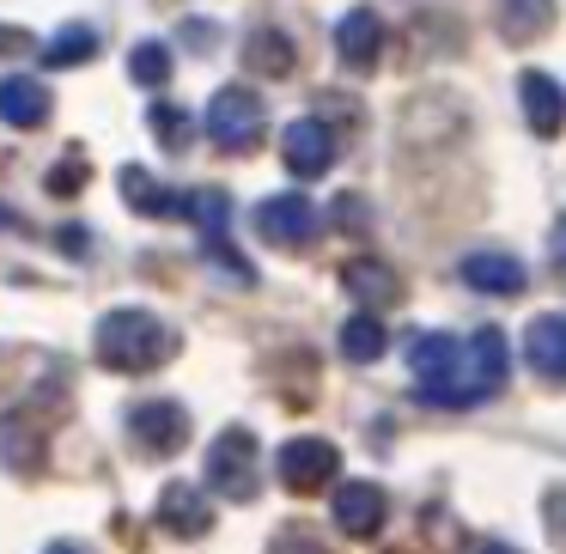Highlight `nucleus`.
I'll return each instance as SVG.
<instances>
[{
    "mask_svg": "<svg viewBox=\"0 0 566 554\" xmlns=\"http://www.w3.org/2000/svg\"><path fill=\"white\" fill-rule=\"evenodd\" d=\"M274 475H281L286 493H323L335 475H342V451H335L329 439H286L281 451H274Z\"/></svg>",
    "mask_w": 566,
    "mask_h": 554,
    "instance_id": "5",
    "label": "nucleus"
},
{
    "mask_svg": "<svg viewBox=\"0 0 566 554\" xmlns=\"http://www.w3.org/2000/svg\"><path fill=\"white\" fill-rule=\"evenodd\" d=\"M13 226H19V213L7 208V201H0V232H13Z\"/></svg>",
    "mask_w": 566,
    "mask_h": 554,
    "instance_id": "32",
    "label": "nucleus"
},
{
    "mask_svg": "<svg viewBox=\"0 0 566 554\" xmlns=\"http://www.w3.org/2000/svg\"><path fill=\"white\" fill-rule=\"evenodd\" d=\"M269 554H323V542L317 536H311V530H281V536H274V548Z\"/></svg>",
    "mask_w": 566,
    "mask_h": 554,
    "instance_id": "27",
    "label": "nucleus"
},
{
    "mask_svg": "<svg viewBox=\"0 0 566 554\" xmlns=\"http://www.w3.org/2000/svg\"><path fill=\"white\" fill-rule=\"evenodd\" d=\"M384 342H390V335H384V323L371 317V311H359V317L342 323V359H354V366H371V359L384 354Z\"/></svg>",
    "mask_w": 566,
    "mask_h": 554,
    "instance_id": "22",
    "label": "nucleus"
},
{
    "mask_svg": "<svg viewBox=\"0 0 566 554\" xmlns=\"http://www.w3.org/2000/svg\"><path fill=\"white\" fill-rule=\"evenodd\" d=\"M335 213H342L347 232H359V226H366V201H359V196H342V201H335Z\"/></svg>",
    "mask_w": 566,
    "mask_h": 554,
    "instance_id": "28",
    "label": "nucleus"
},
{
    "mask_svg": "<svg viewBox=\"0 0 566 554\" xmlns=\"http://www.w3.org/2000/svg\"><path fill=\"white\" fill-rule=\"evenodd\" d=\"M184 220H196L201 238H226V226H232V196H226V189H189Z\"/></svg>",
    "mask_w": 566,
    "mask_h": 554,
    "instance_id": "21",
    "label": "nucleus"
},
{
    "mask_svg": "<svg viewBox=\"0 0 566 554\" xmlns=\"http://www.w3.org/2000/svg\"><path fill=\"white\" fill-rule=\"evenodd\" d=\"M147 123H153V135H159V147H165V153H184L189 140H196V123H189L184 104H153Z\"/></svg>",
    "mask_w": 566,
    "mask_h": 554,
    "instance_id": "23",
    "label": "nucleus"
},
{
    "mask_svg": "<svg viewBox=\"0 0 566 554\" xmlns=\"http://www.w3.org/2000/svg\"><path fill=\"white\" fill-rule=\"evenodd\" d=\"M0 55H31V31H13V25H0Z\"/></svg>",
    "mask_w": 566,
    "mask_h": 554,
    "instance_id": "29",
    "label": "nucleus"
},
{
    "mask_svg": "<svg viewBox=\"0 0 566 554\" xmlns=\"http://www.w3.org/2000/svg\"><path fill=\"white\" fill-rule=\"evenodd\" d=\"M342 286L359 299V305H378V311L402 299V281H396V269H390V262H378V257H354V262L342 269Z\"/></svg>",
    "mask_w": 566,
    "mask_h": 554,
    "instance_id": "17",
    "label": "nucleus"
},
{
    "mask_svg": "<svg viewBox=\"0 0 566 554\" xmlns=\"http://www.w3.org/2000/svg\"><path fill=\"white\" fill-rule=\"evenodd\" d=\"M43 554H92V548H80V542H50Z\"/></svg>",
    "mask_w": 566,
    "mask_h": 554,
    "instance_id": "31",
    "label": "nucleus"
},
{
    "mask_svg": "<svg viewBox=\"0 0 566 554\" xmlns=\"http://www.w3.org/2000/svg\"><path fill=\"white\" fill-rule=\"evenodd\" d=\"M256 432L250 427H226L220 439H213V451H208V481L220 493H232V500H256V488H262V469H256Z\"/></svg>",
    "mask_w": 566,
    "mask_h": 554,
    "instance_id": "4",
    "label": "nucleus"
},
{
    "mask_svg": "<svg viewBox=\"0 0 566 554\" xmlns=\"http://www.w3.org/2000/svg\"><path fill=\"white\" fill-rule=\"evenodd\" d=\"M329 512H335V530H342V536L371 542L384 530V518H390V500H384L378 481H342Z\"/></svg>",
    "mask_w": 566,
    "mask_h": 554,
    "instance_id": "8",
    "label": "nucleus"
},
{
    "mask_svg": "<svg viewBox=\"0 0 566 554\" xmlns=\"http://www.w3.org/2000/svg\"><path fill=\"white\" fill-rule=\"evenodd\" d=\"M86 244H92V238L80 232V226H67V232H62V250H67V257H86Z\"/></svg>",
    "mask_w": 566,
    "mask_h": 554,
    "instance_id": "30",
    "label": "nucleus"
},
{
    "mask_svg": "<svg viewBox=\"0 0 566 554\" xmlns=\"http://www.w3.org/2000/svg\"><path fill=\"white\" fill-rule=\"evenodd\" d=\"M335 50H342V62L354 67V74H371L378 55H384V19L371 13V7L342 13V25H335Z\"/></svg>",
    "mask_w": 566,
    "mask_h": 554,
    "instance_id": "11",
    "label": "nucleus"
},
{
    "mask_svg": "<svg viewBox=\"0 0 566 554\" xmlns=\"http://www.w3.org/2000/svg\"><path fill=\"white\" fill-rule=\"evenodd\" d=\"M244 67H250V74H262V80H286L298 67L293 38H286V31H274V25H256L244 38Z\"/></svg>",
    "mask_w": 566,
    "mask_h": 554,
    "instance_id": "18",
    "label": "nucleus"
},
{
    "mask_svg": "<svg viewBox=\"0 0 566 554\" xmlns=\"http://www.w3.org/2000/svg\"><path fill=\"white\" fill-rule=\"evenodd\" d=\"M128 80H135V86H165V80H171V50H165V43H135Z\"/></svg>",
    "mask_w": 566,
    "mask_h": 554,
    "instance_id": "24",
    "label": "nucleus"
},
{
    "mask_svg": "<svg viewBox=\"0 0 566 554\" xmlns=\"http://www.w3.org/2000/svg\"><path fill=\"white\" fill-rule=\"evenodd\" d=\"M92 184V165H86V153H62L55 159V171H50V196H74V189H86Z\"/></svg>",
    "mask_w": 566,
    "mask_h": 554,
    "instance_id": "25",
    "label": "nucleus"
},
{
    "mask_svg": "<svg viewBox=\"0 0 566 554\" xmlns=\"http://www.w3.org/2000/svg\"><path fill=\"white\" fill-rule=\"evenodd\" d=\"M159 530H171V536L196 542L213 530V500L208 488H196V481H171V488L159 493Z\"/></svg>",
    "mask_w": 566,
    "mask_h": 554,
    "instance_id": "10",
    "label": "nucleus"
},
{
    "mask_svg": "<svg viewBox=\"0 0 566 554\" xmlns=\"http://www.w3.org/2000/svg\"><path fill=\"white\" fill-rule=\"evenodd\" d=\"M208 140L220 153H256L262 135H269V111H262V98L250 86H220L208 98Z\"/></svg>",
    "mask_w": 566,
    "mask_h": 554,
    "instance_id": "3",
    "label": "nucleus"
},
{
    "mask_svg": "<svg viewBox=\"0 0 566 554\" xmlns=\"http://www.w3.org/2000/svg\"><path fill=\"white\" fill-rule=\"evenodd\" d=\"M281 159L293 177H323L335 159H342V140H335V128L323 123V116H298V123H286L281 135Z\"/></svg>",
    "mask_w": 566,
    "mask_h": 554,
    "instance_id": "6",
    "label": "nucleus"
},
{
    "mask_svg": "<svg viewBox=\"0 0 566 554\" xmlns=\"http://www.w3.org/2000/svg\"><path fill=\"white\" fill-rule=\"evenodd\" d=\"M208 262H213V269H226V274H232V281H256V269H250V262L244 257H238V250L232 244H226V238H208Z\"/></svg>",
    "mask_w": 566,
    "mask_h": 554,
    "instance_id": "26",
    "label": "nucleus"
},
{
    "mask_svg": "<svg viewBox=\"0 0 566 554\" xmlns=\"http://www.w3.org/2000/svg\"><path fill=\"white\" fill-rule=\"evenodd\" d=\"M517 98H524V116H530V128H536L542 140L560 135V123H566V98H560V86H554V80L542 74V67L517 74Z\"/></svg>",
    "mask_w": 566,
    "mask_h": 554,
    "instance_id": "16",
    "label": "nucleus"
},
{
    "mask_svg": "<svg viewBox=\"0 0 566 554\" xmlns=\"http://www.w3.org/2000/svg\"><path fill=\"white\" fill-rule=\"evenodd\" d=\"M50 111H55V98H50L43 80H31V74H7V80H0V123H7V128H43V123H50Z\"/></svg>",
    "mask_w": 566,
    "mask_h": 554,
    "instance_id": "12",
    "label": "nucleus"
},
{
    "mask_svg": "<svg viewBox=\"0 0 566 554\" xmlns=\"http://www.w3.org/2000/svg\"><path fill=\"white\" fill-rule=\"evenodd\" d=\"M463 281L475 286V293L512 299V293H524V286H530V274H524V262L505 257V250H469V257H463Z\"/></svg>",
    "mask_w": 566,
    "mask_h": 554,
    "instance_id": "14",
    "label": "nucleus"
},
{
    "mask_svg": "<svg viewBox=\"0 0 566 554\" xmlns=\"http://www.w3.org/2000/svg\"><path fill=\"white\" fill-rule=\"evenodd\" d=\"M92 347H98L104 372L140 378V372H159V366L177 359V330L165 317H153V311H140V305H123V311H111V317L98 323Z\"/></svg>",
    "mask_w": 566,
    "mask_h": 554,
    "instance_id": "2",
    "label": "nucleus"
},
{
    "mask_svg": "<svg viewBox=\"0 0 566 554\" xmlns=\"http://www.w3.org/2000/svg\"><path fill=\"white\" fill-rule=\"evenodd\" d=\"M98 25H80V19H74V25H62V31H55V38H50V50H43V62H50V67H80V62H92V55H98Z\"/></svg>",
    "mask_w": 566,
    "mask_h": 554,
    "instance_id": "20",
    "label": "nucleus"
},
{
    "mask_svg": "<svg viewBox=\"0 0 566 554\" xmlns=\"http://www.w3.org/2000/svg\"><path fill=\"white\" fill-rule=\"evenodd\" d=\"M128 432L140 439L147 457H171L189 445V408L184 403H140L135 415H128Z\"/></svg>",
    "mask_w": 566,
    "mask_h": 554,
    "instance_id": "9",
    "label": "nucleus"
},
{
    "mask_svg": "<svg viewBox=\"0 0 566 554\" xmlns=\"http://www.w3.org/2000/svg\"><path fill=\"white\" fill-rule=\"evenodd\" d=\"M408 366H415V384L432 408H469L505 390L512 347H505L500 330H475L469 342L427 330V335H408Z\"/></svg>",
    "mask_w": 566,
    "mask_h": 554,
    "instance_id": "1",
    "label": "nucleus"
},
{
    "mask_svg": "<svg viewBox=\"0 0 566 554\" xmlns=\"http://www.w3.org/2000/svg\"><path fill=\"white\" fill-rule=\"evenodd\" d=\"M116 184H123L128 208L147 213V220H184V196H177V189H165L147 165H123V177H116Z\"/></svg>",
    "mask_w": 566,
    "mask_h": 554,
    "instance_id": "15",
    "label": "nucleus"
},
{
    "mask_svg": "<svg viewBox=\"0 0 566 554\" xmlns=\"http://www.w3.org/2000/svg\"><path fill=\"white\" fill-rule=\"evenodd\" d=\"M475 554H512V548H505V542H481Z\"/></svg>",
    "mask_w": 566,
    "mask_h": 554,
    "instance_id": "33",
    "label": "nucleus"
},
{
    "mask_svg": "<svg viewBox=\"0 0 566 554\" xmlns=\"http://www.w3.org/2000/svg\"><path fill=\"white\" fill-rule=\"evenodd\" d=\"M554 25V0H500V38L505 43H536Z\"/></svg>",
    "mask_w": 566,
    "mask_h": 554,
    "instance_id": "19",
    "label": "nucleus"
},
{
    "mask_svg": "<svg viewBox=\"0 0 566 554\" xmlns=\"http://www.w3.org/2000/svg\"><path fill=\"white\" fill-rule=\"evenodd\" d=\"M524 359L542 372L548 384L566 378V317L560 311H542V317H530L524 330Z\"/></svg>",
    "mask_w": 566,
    "mask_h": 554,
    "instance_id": "13",
    "label": "nucleus"
},
{
    "mask_svg": "<svg viewBox=\"0 0 566 554\" xmlns=\"http://www.w3.org/2000/svg\"><path fill=\"white\" fill-rule=\"evenodd\" d=\"M317 226H323L317 201L298 196V189H286V196H269V201L256 208V232L269 238V244H286V250L311 244V238H317Z\"/></svg>",
    "mask_w": 566,
    "mask_h": 554,
    "instance_id": "7",
    "label": "nucleus"
}]
</instances>
